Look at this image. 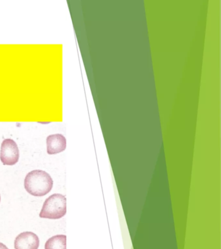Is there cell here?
Listing matches in <instances>:
<instances>
[{
  "label": "cell",
  "instance_id": "5b68a950",
  "mask_svg": "<svg viewBox=\"0 0 221 249\" xmlns=\"http://www.w3.org/2000/svg\"><path fill=\"white\" fill-rule=\"evenodd\" d=\"M47 152L49 155H55L65 151L67 148V140L61 134H52L48 136L46 140Z\"/></svg>",
  "mask_w": 221,
  "mask_h": 249
},
{
  "label": "cell",
  "instance_id": "7a4b0ae2",
  "mask_svg": "<svg viewBox=\"0 0 221 249\" xmlns=\"http://www.w3.org/2000/svg\"><path fill=\"white\" fill-rule=\"evenodd\" d=\"M67 213V198L63 195H51L44 202L40 213V217L44 219H59Z\"/></svg>",
  "mask_w": 221,
  "mask_h": 249
},
{
  "label": "cell",
  "instance_id": "52a82bcc",
  "mask_svg": "<svg viewBox=\"0 0 221 249\" xmlns=\"http://www.w3.org/2000/svg\"><path fill=\"white\" fill-rule=\"evenodd\" d=\"M0 249H9L6 247V245L3 244L2 243H0Z\"/></svg>",
  "mask_w": 221,
  "mask_h": 249
},
{
  "label": "cell",
  "instance_id": "277c9868",
  "mask_svg": "<svg viewBox=\"0 0 221 249\" xmlns=\"http://www.w3.org/2000/svg\"><path fill=\"white\" fill-rule=\"evenodd\" d=\"M40 241L37 235L32 231H24L15 239V249H38Z\"/></svg>",
  "mask_w": 221,
  "mask_h": 249
},
{
  "label": "cell",
  "instance_id": "6da1fadb",
  "mask_svg": "<svg viewBox=\"0 0 221 249\" xmlns=\"http://www.w3.org/2000/svg\"><path fill=\"white\" fill-rule=\"evenodd\" d=\"M53 181L46 171L34 170L29 173L24 180L25 189L34 196H42L51 192Z\"/></svg>",
  "mask_w": 221,
  "mask_h": 249
},
{
  "label": "cell",
  "instance_id": "ba28073f",
  "mask_svg": "<svg viewBox=\"0 0 221 249\" xmlns=\"http://www.w3.org/2000/svg\"><path fill=\"white\" fill-rule=\"evenodd\" d=\"M0 202H1V196H0Z\"/></svg>",
  "mask_w": 221,
  "mask_h": 249
},
{
  "label": "cell",
  "instance_id": "8992f818",
  "mask_svg": "<svg viewBox=\"0 0 221 249\" xmlns=\"http://www.w3.org/2000/svg\"><path fill=\"white\" fill-rule=\"evenodd\" d=\"M45 249H67V235H57L46 241Z\"/></svg>",
  "mask_w": 221,
  "mask_h": 249
},
{
  "label": "cell",
  "instance_id": "3957f363",
  "mask_svg": "<svg viewBox=\"0 0 221 249\" xmlns=\"http://www.w3.org/2000/svg\"><path fill=\"white\" fill-rule=\"evenodd\" d=\"M19 149L16 142L12 139L3 140L0 151V160L5 165H14L19 160Z\"/></svg>",
  "mask_w": 221,
  "mask_h": 249
}]
</instances>
